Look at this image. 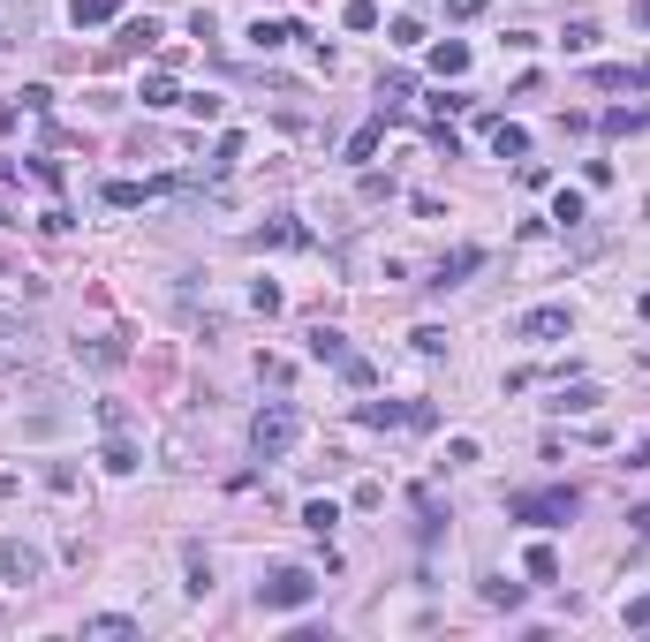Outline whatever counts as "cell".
Listing matches in <instances>:
<instances>
[{
    "label": "cell",
    "mask_w": 650,
    "mask_h": 642,
    "mask_svg": "<svg viewBox=\"0 0 650 642\" xmlns=\"http://www.w3.org/2000/svg\"><path fill=\"white\" fill-rule=\"evenodd\" d=\"M477 265H484V250H477V242H462V250H446V257H439V272H431V288H454V280H469Z\"/></svg>",
    "instance_id": "7"
},
{
    "label": "cell",
    "mask_w": 650,
    "mask_h": 642,
    "mask_svg": "<svg viewBox=\"0 0 650 642\" xmlns=\"http://www.w3.org/2000/svg\"><path fill=\"white\" fill-rule=\"evenodd\" d=\"M69 16H76V31H84V23H114L121 0H69Z\"/></svg>",
    "instance_id": "19"
},
{
    "label": "cell",
    "mask_w": 650,
    "mask_h": 642,
    "mask_svg": "<svg viewBox=\"0 0 650 642\" xmlns=\"http://www.w3.org/2000/svg\"><path fill=\"white\" fill-rule=\"evenodd\" d=\"M235 159H242V136H220V152H212L205 167H212V174H227V167H235Z\"/></svg>",
    "instance_id": "32"
},
{
    "label": "cell",
    "mask_w": 650,
    "mask_h": 642,
    "mask_svg": "<svg viewBox=\"0 0 650 642\" xmlns=\"http://www.w3.org/2000/svg\"><path fill=\"white\" fill-rule=\"evenodd\" d=\"M356 423H371V431H431L439 408H431V401H363Z\"/></svg>",
    "instance_id": "4"
},
{
    "label": "cell",
    "mask_w": 650,
    "mask_h": 642,
    "mask_svg": "<svg viewBox=\"0 0 650 642\" xmlns=\"http://www.w3.org/2000/svg\"><path fill=\"white\" fill-rule=\"evenodd\" d=\"M409 99H416V84H409V76H386V84H378V114H401Z\"/></svg>",
    "instance_id": "20"
},
{
    "label": "cell",
    "mask_w": 650,
    "mask_h": 642,
    "mask_svg": "<svg viewBox=\"0 0 650 642\" xmlns=\"http://www.w3.org/2000/svg\"><path fill=\"white\" fill-rule=\"evenodd\" d=\"M598 401H605L598 386H560V401H552V408H560V416H590Z\"/></svg>",
    "instance_id": "17"
},
{
    "label": "cell",
    "mask_w": 650,
    "mask_h": 642,
    "mask_svg": "<svg viewBox=\"0 0 650 642\" xmlns=\"http://www.w3.org/2000/svg\"><path fill=\"white\" fill-rule=\"evenodd\" d=\"M575 507H582V499H575L567 484H552V491H514V499H507V514H514V522H537V529L575 522Z\"/></svg>",
    "instance_id": "2"
},
{
    "label": "cell",
    "mask_w": 650,
    "mask_h": 642,
    "mask_svg": "<svg viewBox=\"0 0 650 642\" xmlns=\"http://www.w3.org/2000/svg\"><path fill=\"white\" fill-rule=\"evenodd\" d=\"M567 303H545V310H522V318H514V333L522 340H567Z\"/></svg>",
    "instance_id": "6"
},
{
    "label": "cell",
    "mask_w": 650,
    "mask_h": 642,
    "mask_svg": "<svg viewBox=\"0 0 650 642\" xmlns=\"http://www.w3.org/2000/svg\"><path fill=\"white\" fill-rule=\"evenodd\" d=\"M23 31H31V8H23V16H8V8H0V46H16Z\"/></svg>",
    "instance_id": "34"
},
{
    "label": "cell",
    "mask_w": 650,
    "mask_h": 642,
    "mask_svg": "<svg viewBox=\"0 0 650 642\" xmlns=\"http://www.w3.org/2000/svg\"><path fill=\"white\" fill-rule=\"evenodd\" d=\"M643 121H650V114H628V106H620V114H605V136H635Z\"/></svg>",
    "instance_id": "33"
},
{
    "label": "cell",
    "mask_w": 650,
    "mask_h": 642,
    "mask_svg": "<svg viewBox=\"0 0 650 642\" xmlns=\"http://www.w3.org/2000/svg\"><path fill=\"white\" fill-rule=\"evenodd\" d=\"M409 340H416V355H446V325H416Z\"/></svg>",
    "instance_id": "30"
},
{
    "label": "cell",
    "mask_w": 650,
    "mask_h": 642,
    "mask_svg": "<svg viewBox=\"0 0 650 642\" xmlns=\"http://www.w3.org/2000/svg\"><path fill=\"white\" fill-rule=\"evenodd\" d=\"M446 16H454V23H469V16H484V0H446Z\"/></svg>",
    "instance_id": "36"
},
{
    "label": "cell",
    "mask_w": 650,
    "mask_h": 642,
    "mask_svg": "<svg viewBox=\"0 0 650 642\" xmlns=\"http://www.w3.org/2000/svg\"><path fill=\"white\" fill-rule=\"evenodd\" d=\"M159 189L167 182H106V204H114V212H137V204H152Z\"/></svg>",
    "instance_id": "10"
},
{
    "label": "cell",
    "mask_w": 650,
    "mask_h": 642,
    "mask_svg": "<svg viewBox=\"0 0 650 642\" xmlns=\"http://www.w3.org/2000/svg\"><path fill=\"white\" fill-rule=\"evenodd\" d=\"M635 23H643V31H650V0H635Z\"/></svg>",
    "instance_id": "38"
},
{
    "label": "cell",
    "mask_w": 650,
    "mask_h": 642,
    "mask_svg": "<svg viewBox=\"0 0 650 642\" xmlns=\"http://www.w3.org/2000/svg\"><path fill=\"white\" fill-rule=\"evenodd\" d=\"M84 635L91 642H129V635H137V620H129V612H99V620H84Z\"/></svg>",
    "instance_id": "11"
},
{
    "label": "cell",
    "mask_w": 650,
    "mask_h": 642,
    "mask_svg": "<svg viewBox=\"0 0 650 642\" xmlns=\"http://www.w3.org/2000/svg\"><path fill=\"white\" fill-rule=\"evenodd\" d=\"M310 355H318V363H333V371H341V363H348V333H333V325H310Z\"/></svg>",
    "instance_id": "8"
},
{
    "label": "cell",
    "mask_w": 650,
    "mask_h": 642,
    "mask_svg": "<svg viewBox=\"0 0 650 642\" xmlns=\"http://www.w3.org/2000/svg\"><path fill=\"white\" fill-rule=\"evenodd\" d=\"M492 152H499V159H530V129H514V121H492Z\"/></svg>",
    "instance_id": "12"
},
{
    "label": "cell",
    "mask_w": 650,
    "mask_h": 642,
    "mask_svg": "<svg viewBox=\"0 0 650 642\" xmlns=\"http://www.w3.org/2000/svg\"><path fill=\"white\" fill-rule=\"evenodd\" d=\"M484 605H522V582H507V575H492V582H484Z\"/></svg>",
    "instance_id": "26"
},
{
    "label": "cell",
    "mask_w": 650,
    "mask_h": 642,
    "mask_svg": "<svg viewBox=\"0 0 650 642\" xmlns=\"http://www.w3.org/2000/svg\"><path fill=\"white\" fill-rule=\"evenodd\" d=\"M635 310H643V318H650V295H643V303H635Z\"/></svg>",
    "instance_id": "40"
},
{
    "label": "cell",
    "mask_w": 650,
    "mask_h": 642,
    "mask_svg": "<svg viewBox=\"0 0 650 642\" xmlns=\"http://www.w3.org/2000/svg\"><path fill=\"white\" fill-rule=\"evenodd\" d=\"M431 68H439V76H469V46L462 38H439V46H431Z\"/></svg>",
    "instance_id": "13"
},
{
    "label": "cell",
    "mask_w": 650,
    "mask_h": 642,
    "mask_svg": "<svg viewBox=\"0 0 650 642\" xmlns=\"http://www.w3.org/2000/svg\"><path fill=\"white\" fill-rule=\"evenodd\" d=\"M303 522H310V529H318V537H325V529L341 522V507H333V499H310V507H303Z\"/></svg>",
    "instance_id": "27"
},
{
    "label": "cell",
    "mask_w": 650,
    "mask_h": 642,
    "mask_svg": "<svg viewBox=\"0 0 650 642\" xmlns=\"http://www.w3.org/2000/svg\"><path fill=\"white\" fill-rule=\"evenodd\" d=\"M635 537H650V507H643V514H635Z\"/></svg>",
    "instance_id": "39"
},
{
    "label": "cell",
    "mask_w": 650,
    "mask_h": 642,
    "mask_svg": "<svg viewBox=\"0 0 650 642\" xmlns=\"http://www.w3.org/2000/svg\"><path fill=\"white\" fill-rule=\"evenodd\" d=\"M182 559H189V597H205L212 590V552H205V544H189Z\"/></svg>",
    "instance_id": "18"
},
{
    "label": "cell",
    "mask_w": 650,
    "mask_h": 642,
    "mask_svg": "<svg viewBox=\"0 0 650 642\" xmlns=\"http://www.w3.org/2000/svg\"><path fill=\"white\" fill-rule=\"evenodd\" d=\"M295 431H303V416H295L288 401H265V408L250 416V454H257V461H280V454L295 446Z\"/></svg>",
    "instance_id": "1"
},
{
    "label": "cell",
    "mask_w": 650,
    "mask_h": 642,
    "mask_svg": "<svg viewBox=\"0 0 650 642\" xmlns=\"http://www.w3.org/2000/svg\"><path fill=\"white\" fill-rule=\"evenodd\" d=\"M635 91H650V61H635Z\"/></svg>",
    "instance_id": "37"
},
{
    "label": "cell",
    "mask_w": 650,
    "mask_h": 642,
    "mask_svg": "<svg viewBox=\"0 0 650 642\" xmlns=\"http://www.w3.org/2000/svg\"><path fill=\"white\" fill-rule=\"evenodd\" d=\"M106 469H114V476H129V469H137V446H129V439H121V431H114V439H106Z\"/></svg>",
    "instance_id": "23"
},
{
    "label": "cell",
    "mask_w": 650,
    "mask_h": 642,
    "mask_svg": "<svg viewBox=\"0 0 650 642\" xmlns=\"http://www.w3.org/2000/svg\"><path fill=\"white\" fill-rule=\"evenodd\" d=\"M121 53H144V46H159V23L152 16H137V23H121V38H114Z\"/></svg>",
    "instance_id": "16"
},
{
    "label": "cell",
    "mask_w": 650,
    "mask_h": 642,
    "mask_svg": "<svg viewBox=\"0 0 650 642\" xmlns=\"http://www.w3.org/2000/svg\"><path fill=\"white\" fill-rule=\"evenodd\" d=\"M310 597H318V575H310V567H273V575L257 582V605L265 612H303Z\"/></svg>",
    "instance_id": "3"
},
{
    "label": "cell",
    "mask_w": 650,
    "mask_h": 642,
    "mask_svg": "<svg viewBox=\"0 0 650 642\" xmlns=\"http://www.w3.org/2000/svg\"><path fill=\"white\" fill-rule=\"evenodd\" d=\"M137 99H144V106H182V91H174V68H167V61H159L152 76L137 84Z\"/></svg>",
    "instance_id": "9"
},
{
    "label": "cell",
    "mask_w": 650,
    "mask_h": 642,
    "mask_svg": "<svg viewBox=\"0 0 650 642\" xmlns=\"http://www.w3.org/2000/svg\"><path fill=\"white\" fill-rule=\"evenodd\" d=\"M620 620H628V627H650V597H628V605H620Z\"/></svg>",
    "instance_id": "35"
},
{
    "label": "cell",
    "mask_w": 650,
    "mask_h": 642,
    "mask_svg": "<svg viewBox=\"0 0 650 642\" xmlns=\"http://www.w3.org/2000/svg\"><path fill=\"white\" fill-rule=\"evenodd\" d=\"M522 567H530V582H560V559H552V544H530V552H522Z\"/></svg>",
    "instance_id": "22"
},
{
    "label": "cell",
    "mask_w": 650,
    "mask_h": 642,
    "mask_svg": "<svg viewBox=\"0 0 650 642\" xmlns=\"http://www.w3.org/2000/svg\"><path fill=\"white\" fill-rule=\"evenodd\" d=\"M288 38H303V23H250V46H257V53L288 46Z\"/></svg>",
    "instance_id": "15"
},
{
    "label": "cell",
    "mask_w": 650,
    "mask_h": 642,
    "mask_svg": "<svg viewBox=\"0 0 650 642\" xmlns=\"http://www.w3.org/2000/svg\"><path fill=\"white\" fill-rule=\"evenodd\" d=\"M590 84H598V91H635V68H598Z\"/></svg>",
    "instance_id": "31"
},
{
    "label": "cell",
    "mask_w": 650,
    "mask_h": 642,
    "mask_svg": "<svg viewBox=\"0 0 650 642\" xmlns=\"http://www.w3.org/2000/svg\"><path fill=\"white\" fill-rule=\"evenodd\" d=\"M560 46H567V53H590V46H598V23H567Z\"/></svg>",
    "instance_id": "25"
},
{
    "label": "cell",
    "mask_w": 650,
    "mask_h": 642,
    "mask_svg": "<svg viewBox=\"0 0 650 642\" xmlns=\"http://www.w3.org/2000/svg\"><path fill=\"white\" fill-rule=\"evenodd\" d=\"M250 242H257V250H265V242H273V250H303L310 235H303V227H295V220H273V227H257Z\"/></svg>",
    "instance_id": "14"
},
{
    "label": "cell",
    "mask_w": 650,
    "mask_h": 642,
    "mask_svg": "<svg viewBox=\"0 0 650 642\" xmlns=\"http://www.w3.org/2000/svg\"><path fill=\"white\" fill-rule=\"evenodd\" d=\"M378 144H386V114H378V121H363V129L348 136V159H371Z\"/></svg>",
    "instance_id": "21"
},
{
    "label": "cell",
    "mask_w": 650,
    "mask_h": 642,
    "mask_svg": "<svg viewBox=\"0 0 650 642\" xmlns=\"http://www.w3.org/2000/svg\"><path fill=\"white\" fill-rule=\"evenodd\" d=\"M341 23H348V31H378V0H348Z\"/></svg>",
    "instance_id": "24"
},
{
    "label": "cell",
    "mask_w": 650,
    "mask_h": 642,
    "mask_svg": "<svg viewBox=\"0 0 650 642\" xmlns=\"http://www.w3.org/2000/svg\"><path fill=\"white\" fill-rule=\"evenodd\" d=\"M552 220H560V227H582V197H575V189H560V197H552Z\"/></svg>",
    "instance_id": "28"
},
{
    "label": "cell",
    "mask_w": 650,
    "mask_h": 642,
    "mask_svg": "<svg viewBox=\"0 0 650 642\" xmlns=\"http://www.w3.org/2000/svg\"><path fill=\"white\" fill-rule=\"evenodd\" d=\"M341 378H348V386H356V393H371V386H378V371H371V363H363V355H348V363H341Z\"/></svg>",
    "instance_id": "29"
},
{
    "label": "cell",
    "mask_w": 650,
    "mask_h": 642,
    "mask_svg": "<svg viewBox=\"0 0 650 642\" xmlns=\"http://www.w3.org/2000/svg\"><path fill=\"white\" fill-rule=\"evenodd\" d=\"M38 575H46V559H38L31 544H0V582H8V590H31Z\"/></svg>",
    "instance_id": "5"
}]
</instances>
